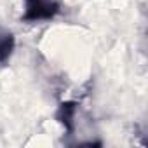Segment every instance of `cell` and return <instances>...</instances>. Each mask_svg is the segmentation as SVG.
<instances>
[{
    "label": "cell",
    "mask_w": 148,
    "mask_h": 148,
    "mask_svg": "<svg viewBox=\"0 0 148 148\" xmlns=\"http://www.w3.org/2000/svg\"><path fill=\"white\" fill-rule=\"evenodd\" d=\"M61 12L59 0H25V12L21 16L23 23H40L52 21Z\"/></svg>",
    "instance_id": "obj_1"
},
{
    "label": "cell",
    "mask_w": 148,
    "mask_h": 148,
    "mask_svg": "<svg viewBox=\"0 0 148 148\" xmlns=\"http://www.w3.org/2000/svg\"><path fill=\"white\" fill-rule=\"evenodd\" d=\"M79 110V103L77 101H63L59 103L54 119L63 125L66 134H73L75 132V115Z\"/></svg>",
    "instance_id": "obj_2"
},
{
    "label": "cell",
    "mask_w": 148,
    "mask_h": 148,
    "mask_svg": "<svg viewBox=\"0 0 148 148\" xmlns=\"http://www.w3.org/2000/svg\"><path fill=\"white\" fill-rule=\"evenodd\" d=\"M16 49V38L11 32L0 30V66H7Z\"/></svg>",
    "instance_id": "obj_3"
}]
</instances>
